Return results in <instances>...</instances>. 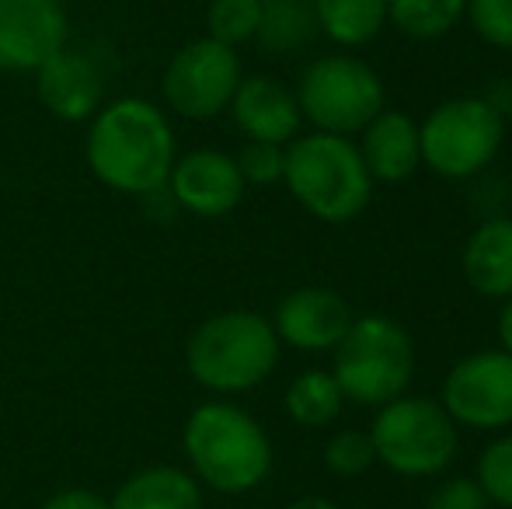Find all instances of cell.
<instances>
[{
	"instance_id": "obj_30",
	"label": "cell",
	"mask_w": 512,
	"mask_h": 509,
	"mask_svg": "<svg viewBox=\"0 0 512 509\" xmlns=\"http://www.w3.org/2000/svg\"><path fill=\"white\" fill-rule=\"evenodd\" d=\"M481 98H485V102L492 105V109L499 112L502 119H506L509 112H512V84L509 81L492 84V91H488V95H481Z\"/></svg>"
},
{
	"instance_id": "obj_21",
	"label": "cell",
	"mask_w": 512,
	"mask_h": 509,
	"mask_svg": "<svg viewBox=\"0 0 512 509\" xmlns=\"http://www.w3.org/2000/svg\"><path fill=\"white\" fill-rule=\"evenodd\" d=\"M286 415L304 429H324L342 415L345 394L331 370H304L283 394Z\"/></svg>"
},
{
	"instance_id": "obj_1",
	"label": "cell",
	"mask_w": 512,
	"mask_h": 509,
	"mask_svg": "<svg viewBox=\"0 0 512 509\" xmlns=\"http://www.w3.org/2000/svg\"><path fill=\"white\" fill-rule=\"evenodd\" d=\"M84 157L105 189L119 196H150L164 189L175 168L178 140L168 112L150 98H115L88 119Z\"/></svg>"
},
{
	"instance_id": "obj_19",
	"label": "cell",
	"mask_w": 512,
	"mask_h": 509,
	"mask_svg": "<svg viewBox=\"0 0 512 509\" xmlns=\"http://www.w3.org/2000/svg\"><path fill=\"white\" fill-rule=\"evenodd\" d=\"M321 35L314 14V0H262L255 42L272 56L304 53L310 42Z\"/></svg>"
},
{
	"instance_id": "obj_29",
	"label": "cell",
	"mask_w": 512,
	"mask_h": 509,
	"mask_svg": "<svg viewBox=\"0 0 512 509\" xmlns=\"http://www.w3.org/2000/svg\"><path fill=\"white\" fill-rule=\"evenodd\" d=\"M42 509H108V499L91 489H60L42 503Z\"/></svg>"
},
{
	"instance_id": "obj_24",
	"label": "cell",
	"mask_w": 512,
	"mask_h": 509,
	"mask_svg": "<svg viewBox=\"0 0 512 509\" xmlns=\"http://www.w3.org/2000/svg\"><path fill=\"white\" fill-rule=\"evenodd\" d=\"M474 478L495 509H512V429L499 433L474 464Z\"/></svg>"
},
{
	"instance_id": "obj_4",
	"label": "cell",
	"mask_w": 512,
	"mask_h": 509,
	"mask_svg": "<svg viewBox=\"0 0 512 509\" xmlns=\"http://www.w3.org/2000/svg\"><path fill=\"white\" fill-rule=\"evenodd\" d=\"M283 185L290 196L324 224H349L370 206L373 178L352 136L300 133L286 143Z\"/></svg>"
},
{
	"instance_id": "obj_18",
	"label": "cell",
	"mask_w": 512,
	"mask_h": 509,
	"mask_svg": "<svg viewBox=\"0 0 512 509\" xmlns=\"http://www.w3.org/2000/svg\"><path fill=\"white\" fill-rule=\"evenodd\" d=\"M108 509H203V485L189 468L150 464L126 478L108 499Z\"/></svg>"
},
{
	"instance_id": "obj_27",
	"label": "cell",
	"mask_w": 512,
	"mask_h": 509,
	"mask_svg": "<svg viewBox=\"0 0 512 509\" xmlns=\"http://www.w3.org/2000/svg\"><path fill=\"white\" fill-rule=\"evenodd\" d=\"M237 168H241L244 185H279L283 182V171H286V147L279 143H255L248 140L244 150L237 154Z\"/></svg>"
},
{
	"instance_id": "obj_31",
	"label": "cell",
	"mask_w": 512,
	"mask_h": 509,
	"mask_svg": "<svg viewBox=\"0 0 512 509\" xmlns=\"http://www.w3.org/2000/svg\"><path fill=\"white\" fill-rule=\"evenodd\" d=\"M499 349H506L512 356V297L502 300V311H499Z\"/></svg>"
},
{
	"instance_id": "obj_25",
	"label": "cell",
	"mask_w": 512,
	"mask_h": 509,
	"mask_svg": "<svg viewBox=\"0 0 512 509\" xmlns=\"http://www.w3.org/2000/svg\"><path fill=\"white\" fill-rule=\"evenodd\" d=\"M377 464V450L366 429H338L324 443V468L335 478H359Z\"/></svg>"
},
{
	"instance_id": "obj_5",
	"label": "cell",
	"mask_w": 512,
	"mask_h": 509,
	"mask_svg": "<svg viewBox=\"0 0 512 509\" xmlns=\"http://www.w3.org/2000/svg\"><path fill=\"white\" fill-rule=\"evenodd\" d=\"M331 374L345 401L380 408L408 394L415 381V342L405 325L384 314L352 318L349 332L331 349Z\"/></svg>"
},
{
	"instance_id": "obj_6",
	"label": "cell",
	"mask_w": 512,
	"mask_h": 509,
	"mask_svg": "<svg viewBox=\"0 0 512 509\" xmlns=\"http://www.w3.org/2000/svg\"><path fill=\"white\" fill-rule=\"evenodd\" d=\"M377 450V461L401 478H436L457 461L460 426L432 398H401L377 408V419L366 429Z\"/></svg>"
},
{
	"instance_id": "obj_14",
	"label": "cell",
	"mask_w": 512,
	"mask_h": 509,
	"mask_svg": "<svg viewBox=\"0 0 512 509\" xmlns=\"http://www.w3.org/2000/svg\"><path fill=\"white\" fill-rule=\"evenodd\" d=\"M35 95L60 123H88L105 98V74L98 60L67 42L35 70Z\"/></svg>"
},
{
	"instance_id": "obj_32",
	"label": "cell",
	"mask_w": 512,
	"mask_h": 509,
	"mask_svg": "<svg viewBox=\"0 0 512 509\" xmlns=\"http://www.w3.org/2000/svg\"><path fill=\"white\" fill-rule=\"evenodd\" d=\"M286 509H338V503H331V499H324V496H300Z\"/></svg>"
},
{
	"instance_id": "obj_7",
	"label": "cell",
	"mask_w": 512,
	"mask_h": 509,
	"mask_svg": "<svg viewBox=\"0 0 512 509\" xmlns=\"http://www.w3.org/2000/svg\"><path fill=\"white\" fill-rule=\"evenodd\" d=\"M422 164L446 182H464L492 168L506 143V119L481 95L446 98L418 123Z\"/></svg>"
},
{
	"instance_id": "obj_22",
	"label": "cell",
	"mask_w": 512,
	"mask_h": 509,
	"mask_svg": "<svg viewBox=\"0 0 512 509\" xmlns=\"http://www.w3.org/2000/svg\"><path fill=\"white\" fill-rule=\"evenodd\" d=\"M467 18V0H387V25L415 42L450 35Z\"/></svg>"
},
{
	"instance_id": "obj_2",
	"label": "cell",
	"mask_w": 512,
	"mask_h": 509,
	"mask_svg": "<svg viewBox=\"0 0 512 509\" xmlns=\"http://www.w3.org/2000/svg\"><path fill=\"white\" fill-rule=\"evenodd\" d=\"M189 471L203 489L220 496H244L269 482L276 450L265 426L227 398L203 401L189 412L182 429Z\"/></svg>"
},
{
	"instance_id": "obj_13",
	"label": "cell",
	"mask_w": 512,
	"mask_h": 509,
	"mask_svg": "<svg viewBox=\"0 0 512 509\" xmlns=\"http://www.w3.org/2000/svg\"><path fill=\"white\" fill-rule=\"evenodd\" d=\"M352 307L345 297L324 286H300L279 300L272 314L279 342L297 353H331L352 325Z\"/></svg>"
},
{
	"instance_id": "obj_15",
	"label": "cell",
	"mask_w": 512,
	"mask_h": 509,
	"mask_svg": "<svg viewBox=\"0 0 512 509\" xmlns=\"http://www.w3.org/2000/svg\"><path fill=\"white\" fill-rule=\"evenodd\" d=\"M234 126L255 143H279L286 147L300 136L304 116H300L297 95L290 84H283L272 74H251L237 84L234 102H230Z\"/></svg>"
},
{
	"instance_id": "obj_9",
	"label": "cell",
	"mask_w": 512,
	"mask_h": 509,
	"mask_svg": "<svg viewBox=\"0 0 512 509\" xmlns=\"http://www.w3.org/2000/svg\"><path fill=\"white\" fill-rule=\"evenodd\" d=\"M241 81L244 70L237 49L203 35V39L185 42L168 60L161 77V95L175 116L189 119V123H209L230 109Z\"/></svg>"
},
{
	"instance_id": "obj_12",
	"label": "cell",
	"mask_w": 512,
	"mask_h": 509,
	"mask_svg": "<svg viewBox=\"0 0 512 509\" xmlns=\"http://www.w3.org/2000/svg\"><path fill=\"white\" fill-rule=\"evenodd\" d=\"M164 189L182 213L216 220L241 206L248 185H244L234 154L216 147H196L175 157V168H171Z\"/></svg>"
},
{
	"instance_id": "obj_11",
	"label": "cell",
	"mask_w": 512,
	"mask_h": 509,
	"mask_svg": "<svg viewBox=\"0 0 512 509\" xmlns=\"http://www.w3.org/2000/svg\"><path fill=\"white\" fill-rule=\"evenodd\" d=\"M67 42L63 0H0V74H35Z\"/></svg>"
},
{
	"instance_id": "obj_28",
	"label": "cell",
	"mask_w": 512,
	"mask_h": 509,
	"mask_svg": "<svg viewBox=\"0 0 512 509\" xmlns=\"http://www.w3.org/2000/svg\"><path fill=\"white\" fill-rule=\"evenodd\" d=\"M425 509H492V499L474 475H453L436 485V492L425 499Z\"/></svg>"
},
{
	"instance_id": "obj_17",
	"label": "cell",
	"mask_w": 512,
	"mask_h": 509,
	"mask_svg": "<svg viewBox=\"0 0 512 509\" xmlns=\"http://www.w3.org/2000/svg\"><path fill=\"white\" fill-rule=\"evenodd\" d=\"M460 272L478 297H512V217H488L474 227L460 252Z\"/></svg>"
},
{
	"instance_id": "obj_33",
	"label": "cell",
	"mask_w": 512,
	"mask_h": 509,
	"mask_svg": "<svg viewBox=\"0 0 512 509\" xmlns=\"http://www.w3.org/2000/svg\"><path fill=\"white\" fill-rule=\"evenodd\" d=\"M509 206H512V192H509ZM509 217H512V213H509Z\"/></svg>"
},
{
	"instance_id": "obj_3",
	"label": "cell",
	"mask_w": 512,
	"mask_h": 509,
	"mask_svg": "<svg viewBox=\"0 0 512 509\" xmlns=\"http://www.w3.org/2000/svg\"><path fill=\"white\" fill-rule=\"evenodd\" d=\"M283 342L265 314L248 307L209 314L185 342V370L209 394L255 391L276 374Z\"/></svg>"
},
{
	"instance_id": "obj_23",
	"label": "cell",
	"mask_w": 512,
	"mask_h": 509,
	"mask_svg": "<svg viewBox=\"0 0 512 509\" xmlns=\"http://www.w3.org/2000/svg\"><path fill=\"white\" fill-rule=\"evenodd\" d=\"M262 0H209L206 7V32L209 39L237 49L244 42H255Z\"/></svg>"
},
{
	"instance_id": "obj_10",
	"label": "cell",
	"mask_w": 512,
	"mask_h": 509,
	"mask_svg": "<svg viewBox=\"0 0 512 509\" xmlns=\"http://www.w3.org/2000/svg\"><path fill=\"white\" fill-rule=\"evenodd\" d=\"M439 405L460 429L474 433L512 429V356L506 349H478L457 360L443 377Z\"/></svg>"
},
{
	"instance_id": "obj_20",
	"label": "cell",
	"mask_w": 512,
	"mask_h": 509,
	"mask_svg": "<svg viewBox=\"0 0 512 509\" xmlns=\"http://www.w3.org/2000/svg\"><path fill=\"white\" fill-rule=\"evenodd\" d=\"M317 28L335 46H370L387 25V0H314Z\"/></svg>"
},
{
	"instance_id": "obj_8",
	"label": "cell",
	"mask_w": 512,
	"mask_h": 509,
	"mask_svg": "<svg viewBox=\"0 0 512 509\" xmlns=\"http://www.w3.org/2000/svg\"><path fill=\"white\" fill-rule=\"evenodd\" d=\"M297 105L304 123L317 133L356 136L363 126L377 116L384 105V81L366 60H356L349 53H331L307 63L300 74Z\"/></svg>"
},
{
	"instance_id": "obj_26",
	"label": "cell",
	"mask_w": 512,
	"mask_h": 509,
	"mask_svg": "<svg viewBox=\"0 0 512 509\" xmlns=\"http://www.w3.org/2000/svg\"><path fill=\"white\" fill-rule=\"evenodd\" d=\"M467 21L485 46L512 53V0H467Z\"/></svg>"
},
{
	"instance_id": "obj_16",
	"label": "cell",
	"mask_w": 512,
	"mask_h": 509,
	"mask_svg": "<svg viewBox=\"0 0 512 509\" xmlns=\"http://www.w3.org/2000/svg\"><path fill=\"white\" fill-rule=\"evenodd\" d=\"M359 154L373 182L401 185L422 168L418 123L398 109H380L359 133Z\"/></svg>"
}]
</instances>
